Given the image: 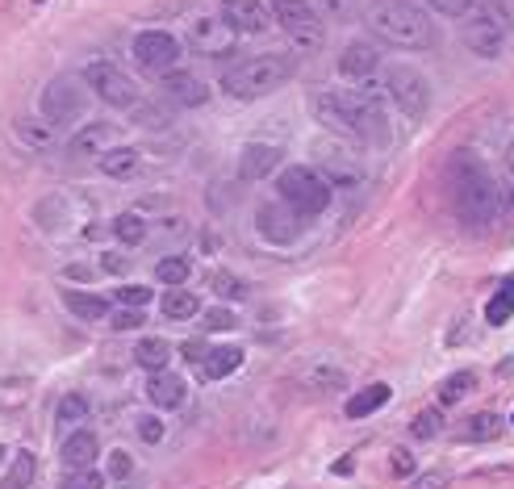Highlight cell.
<instances>
[{"label":"cell","mask_w":514,"mask_h":489,"mask_svg":"<svg viewBox=\"0 0 514 489\" xmlns=\"http://www.w3.org/2000/svg\"><path fill=\"white\" fill-rule=\"evenodd\" d=\"M439 427H443V414H439V410H427V414L414 418V435H418V439H435Z\"/></svg>","instance_id":"obj_38"},{"label":"cell","mask_w":514,"mask_h":489,"mask_svg":"<svg viewBox=\"0 0 514 489\" xmlns=\"http://www.w3.org/2000/svg\"><path fill=\"white\" fill-rule=\"evenodd\" d=\"M230 326H235V314L230 310H209L205 314V331H230Z\"/></svg>","instance_id":"obj_41"},{"label":"cell","mask_w":514,"mask_h":489,"mask_svg":"<svg viewBox=\"0 0 514 489\" xmlns=\"http://www.w3.org/2000/svg\"><path fill=\"white\" fill-rule=\"evenodd\" d=\"M63 301H67V310H72L76 318H84V322H97V318L109 314V301L97 297V293H84V289H67Z\"/></svg>","instance_id":"obj_23"},{"label":"cell","mask_w":514,"mask_h":489,"mask_svg":"<svg viewBox=\"0 0 514 489\" xmlns=\"http://www.w3.org/2000/svg\"><path fill=\"white\" fill-rule=\"evenodd\" d=\"M88 418V398L84 393H67V398L55 406V423L59 427H80Z\"/></svg>","instance_id":"obj_28"},{"label":"cell","mask_w":514,"mask_h":489,"mask_svg":"<svg viewBox=\"0 0 514 489\" xmlns=\"http://www.w3.org/2000/svg\"><path fill=\"white\" fill-rule=\"evenodd\" d=\"M134 326H143V314H138L134 306H122L118 314H113V331H134Z\"/></svg>","instance_id":"obj_40"},{"label":"cell","mask_w":514,"mask_h":489,"mask_svg":"<svg viewBox=\"0 0 514 489\" xmlns=\"http://www.w3.org/2000/svg\"><path fill=\"white\" fill-rule=\"evenodd\" d=\"M310 109L318 126L347 138V143H385V101L368 88L356 92H314Z\"/></svg>","instance_id":"obj_1"},{"label":"cell","mask_w":514,"mask_h":489,"mask_svg":"<svg viewBox=\"0 0 514 489\" xmlns=\"http://www.w3.org/2000/svg\"><path fill=\"white\" fill-rule=\"evenodd\" d=\"M222 17L235 26V34H264L272 26L264 0H222Z\"/></svg>","instance_id":"obj_14"},{"label":"cell","mask_w":514,"mask_h":489,"mask_svg":"<svg viewBox=\"0 0 514 489\" xmlns=\"http://www.w3.org/2000/svg\"><path fill=\"white\" fill-rule=\"evenodd\" d=\"M502 431V418L498 414H473L469 423L460 427V439H469V444H485V439H494Z\"/></svg>","instance_id":"obj_27"},{"label":"cell","mask_w":514,"mask_h":489,"mask_svg":"<svg viewBox=\"0 0 514 489\" xmlns=\"http://www.w3.org/2000/svg\"><path fill=\"white\" fill-rule=\"evenodd\" d=\"M381 92H385V101L406 109V118H423L427 105H431V84L423 80V72H414V67H406V63L385 67Z\"/></svg>","instance_id":"obj_7"},{"label":"cell","mask_w":514,"mask_h":489,"mask_svg":"<svg viewBox=\"0 0 514 489\" xmlns=\"http://www.w3.org/2000/svg\"><path fill=\"white\" fill-rule=\"evenodd\" d=\"M326 5V17H347L352 13V0H322Z\"/></svg>","instance_id":"obj_44"},{"label":"cell","mask_w":514,"mask_h":489,"mask_svg":"<svg viewBox=\"0 0 514 489\" xmlns=\"http://www.w3.org/2000/svg\"><path fill=\"white\" fill-rule=\"evenodd\" d=\"M514 314V276H506V281L498 285V293L489 297V306H485V322L489 326H506Z\"/></svg>","instance_id":"obj_24"},{"label":"cell","mask_w":514,"mask_h":489,"mask_svg":"<svg viewBox=\"0 0 514 489\" xmlns=\"http://www.w3.org/2000/svg\"><path fill=\"white\" fill-rule=\"evenodd\" d=\"M109 143H113V126L109 122H92V126H80L72 134L67 155H72V159H97L101 151H109Z\"/></svg>","instance_id":"obj_16"},{"label":"cell","mask_w":514,"mask_h":489,"mask_svg":"<svg viewBox=\"0 0 514 489\" xmlns=\"http://www.w3.org/2000/svg\"><path fill=\"white\" fill-rule=\"evenodd\" d=\"M34 5H42V0H34Z\"/></svg>","instance_id":"obj_50"},{"label":"cell","mask_w":514,"mask_h":489,"mask_svg":"<svg viewBox=\"0 0 514 489\" xmlns=\"http://www.w3.org/2000/svg\"><path fill=\"white\" fill-rule=\"evenodd\" d=\"M97 435H92V431H72V435H67L63 439V448H59V456H63V464H67V469H88V464L92 460H97Z\"/></svg>","instance_id":"obj_18"},{"label":"cell","mask_w":514,"mask_h":489,"mask_svg":"<svg viewBox=\"0 0 514 489\" xmlns=\"http://www.w3.org/2000/svg\"><path fill=\"white\" fill-rule=\"evenodd\" d=\"M84 84L92 88V97H101L113 109H134L138 105V84L122 72V67H113L105 59L84 67Z\"/></svg>","instance_id":"obj_9"},{"label":"cell","mask_w":514,"mask_h":489,"mask_svg":"<svg viewBox=\"0 0 514 489\" xmlns=\"http://www.w3.org/2000/svg\"><path fill=\"white\" fill-rule=\"evenodd\" d=\"M339 72H343L347 80H372V76L381 72V51H377L372 42H364V38L347 42L343 55H339Z\"/></svg>","instance_id":"obj_15"},{"label":"cell","mask_w":514,"mask_h":489,"mask_svg":"<svg viewBox=\"0 0 514 489\" xmlns=\"http://www.w3.org/2000/svg\"><path fill=\"white\" fill-rule=\"evenodd\" d=\"M255 226H260V235H268L272 243H293L301 235V218L297 209L276 201V205H260V214H255Z\"/></svg>","instance_id":"obj_13"},{"label":"cell","mask_w":514,"mask_h":489,"mask_svg":"<svg viewBox=\"0 0 514 489\" xmlns=\"http://www.w3.org/2000/svg\"><path fill=\"white\" fill-rule=\"evenodd\" d=\"M272 21L293 38V46H306V51L322 46L326 26H322V13L310 5V0H272Z\"/></svg>","instance_id":"obj_8"},{"label":"cell","mask_w":514,"mask_h":489,"mask_svg":"<svg viewBox=\"0 0 514 489\" xmlns=\"http://www.w3.org/2000/svg\"><path fill=\"white\" fill-rule=\"evenodd\" d=\"M113 301H118V306H134V310H143L147 301H151V289H147V285H122L118 293H113Z\"/></svg>","instance_id":"obj_36"},{"label":"cell","mask_w":514,"mask_h":489,"mask_svg":"<svg viewBox=\"0 0 514 489\" xmlns=\"http://www.w3.org/2000/svg\"><path fill=\"white\" fill-rule=\"evenodd\" d=\"M163 314L168 318H193V314H201V297L197 293H168L163 297Z\"/></svg>","instance_id":"obj_32"},{"label":"cell","mask_w":514,"mask_h":489,"mask_svg":"<svg viewBox=\"0 0 514 489\" xmlns=\"http://www.w3.org/2000/svg\"><path fill=\"white\" fill-rule=\"evenodd\" d=\"M276 159H280V151L276 147H243V163H239V172H243V180H260V176H268L272 168H276Z\"/></svg>","instance_id":"obj_21"},{"label":"cell","mask_w":514,"mask_h":489,"mask_svg":"<svg viewBox=\"0 0 514 489\" xmlns=\"http://www.w3.org/2000/svg\"><path fill=\"white\" fill-rule=\"evenodd\" d=\"M17 138L26 147H51L55 143V126H46V122H17Z\"/></svg>","instance_id":"obj_33"},{"label":"cell","mask_w":514,"mask_h":489,"mask_svg":"<svg viewBox=\"0 0 514 489\" xmlns=\"http://www.w3.org/2000/svg\"><path fill=\"white\" fill-rule=\"evenodd\" d=\"M364 26L372 38L402 46V51H431L439 42L435 21L427 17V9H418L414 0H368Z\"/></svg>","instance_id":"obj_2"},{"label":"cell","mask_w":514,"mask_h":489,"mask_svg":"<svg viewBox=\"0 0 514 489\" xmlns=\"http://www.w3.org/2000/svg\"><path fill=\"white\" fill-rule=\"evenodd\" d=\"M243 364V347H209L205 352V360H201V368H205V377L209 381H222V377H230V372H235Z\"/></svg>","instance_id":"obj_20"},{"label":"cell","mask_w":514,"mask_h":489,"mask_svg":"<svg viewBox=\"0 0 514 489\" xmlns=\"http://www.w3.org/2000/svg\"><path fill=\"white\" fill-rule=\"evenodd\" d=\"M452 205H456V218L469 222V226H489L498 218V205H502V189L494 184V176L485 172V163L473 151H460L452 159Z\"/></svg>","instance_id":"obj_3"},{"label":"cell","mask_w":514,"mask_h":489,"mask_svg":"<svg viewBox=\"0 0 514 489\" xmlns=\"http://www.w3.org/2000/svg\"><path fill=\"white\" fill-rule=\"evenodd\" d=\"M205 352H209L205 339H189V343H184V356H189V360H205Z\"/></svg>","instance_id":"obj_46"},{"label":"cell","mask_w":514,"mask_h":489,"mask_svg":"<svg viewBox=\"0 0 514 489\" xmlns=\"http://www.w3.org/2000/svg\"><path fill=\"white\" fill-rule=\"evenodd\" d=\"M477 389V377L473 372H456V377H448L439 385V402L443 406H452V402H460V398H469V393Z\"/></svg>","instance_id":"obj_29"},{"label":"cell","mask_w":514,"mask_h":489,"mask_svg":"<svg viewBox=\"0 0 514 489\" xmlns=\"http://www.w3.org/2000/svg\"><path fill=\"white\" fill-rule=\"evenodd\" d=\"M214 289H218L222 297H230V301H243V297H247V285L239 281V276H230V272H218V276H214Z\"/></svg>","instance_id":"obj_37"},{"label":"cell","mask_w":514,"mask_h":489,"mask_svg":"<svg viewBox=\"0 0 514 489\" xmlns=\"http://www.w3.org/2000/svg\"><path fill=\"white\" fill-rule=\"evenodd\" d=\"M276 193L285 205H293L297 214H322L326 205H331V193H335V184L326 180L318 168H306V163H293V168H285L276 176Z\"/></svg>","instance_id":"obj_5"},{"label":"cell","mask_w":514,"mask_h":489,"mask_svg":"<svg viewBox=\"0 0 514 489\" xmlns=\"http://www.w3.org/2000/svg\"><path fill=\"white\" fill-rule=\"evenodd\" d=\"M34 473H38L34 452H17V456H13V469H9V477H5V489H26V485L34 481Z\"/></svg>","instance_id":"obj_30"},{"label":"cell","mask_w":514,"mask_h":489,"mask_svg":"<svg viewBox=\"0 0 514 489\" xmlns=\"http://www.w3.org/2000/svg\"><path fill=\"white\" fill-rule=\"evenodd\" d=\"M105 268H109V272H126L130 260H122V255H113V251H109V255H105Z\"/></svg>","instance_id":"obj_48"},{"label":"cell","mask_w":514,"mask_h":489,"mask_svg":"<svg viewBox=\"0 0 514 489\" xmlns=\"http://www.w3.org/2000/svg\"><path fill=\"white\" fill-rule=\"evenodd\" d=\"M189 272H193V264L184 260V255H168V260L155 264V276L163 285H184V281H189Z\"/></svg>","instance_id":"obj_31"},{"label":"cell","mask_w":514,"mask_h":489,"mask_svg":"<svg viewBox=\"0 0 514 489\" xmlns=\"http://www.w3.org/2000/svg\"><path fill=\"white\" fill-rule=\"evenodd\" d=\"M84 105H88V92L80 88L76 76H59V80L46 84V92H42V118L51 122V126L76 122L80 113H84Z\"/></svg>","instance_id":"obj_10"},{"label":"cell","mask_w":514,"mask_h":489,"mask_svg":"<svg viewBox=\"0 0 514 489\" xmlns=\"http://www.w3.org/2000/svg\"><path fill=\"white\" fill-rule=\"evenodd\" d=\"M138 435H143L147 439V444H159V439H163V423H159V418H138Z\"/></svg>","instance_id":"obj_42"},{"label":"cell","mask_w":514,"mask_h":489,"mask_svg":"<svg viewBox=\"0 0 514 489\" xmlns=\"http://www.w3.org/2000/svg\"><path fill=\"white\" fill-rule=\"evenodd\" d=\"M389 460H393V473H410V469H414V460H410V452H402V448H397V452H393Z\"/></svg>","instance_id":"obj_45"},{"label":"cell","mask_w":514,"mask_h":489,"mask_svg":"<svg viewBox=\"0 0 514 489\" xmlns=\"http://www.w3.org/2000/svg\"><path fill=\"white\" fill-rule=\"evenodd\" d=\"M494 5H498V0H494Z\"/></svg>","instance_id":"obj_51"},{"label":"cell","mask_w":514,"mask_h":489,"mask_svg":"<svg viewBox=\"0 0 514 489\" xmlns=\"http://www.w3.org/2000/svg\"><path fill=\"white\" fill-rule=\"evenodd\" d=\"M189 46L197 55H209V59H218V55H230L235 51V26L218 13H201L193 17V26H189Z\"/></svg>","instance_id":"obj_12"},{"label":"cell","mask_w":514,"mask_h":489,"mask_svg":"<svg viewBox=\"0 0 514 489\" xmlns=\"http://www.w3.org/2000/svg\"><path fill=\"white\" fill-rule=\"evenodd\" d=\"M460 38L473 55L481 59H498L506 51V38H510V21L498 5H473L469 13L460 17Z\"/></svg>","instance_id":"obj_6"},{"label":"cell","mask_w":514,"mask_h":489,"mask_svg":"<svg viewBox=\"0 0 514 489\" xmlns=\"http://www.w3.org/2000/svg\"><path fill=\"white\" fill-rule=\"evenodd\" d=\"M506 168H510V176H514V143L506 147Z\"/></svg>","instance_id":"obj_49"},{"label":"cell","mask_w":514,"mask_h":489,"mask_svg":"<svg viewBox=\"0 0 514 489\" xmlns=\"http://www.w3.org/2000/svg\"><path fill=\"white\" fill-rule=\"evenodd\" d=\"M389 402V385H368V389H360L356 393V398L352 402H347V414H352V418H364V414H372V410H381Z\"/></svg>","instance_id":"obj_26"},{"label":"cell","mask_w":514,"mask_h":489,"mask_svg":"<svg viewBox=\"0 0 514 489\" xmlns=\"http://www.w3.org/2000/svg\"><path fill=\"white\" fill-rule=\"evenodd\" d=\"M427 5H431L435 13H443V17H464V13L477 5V0H427Z\"/></svg>","instance_id":"obj_39"},{"label":"cell","mask_w":514,"mask_h":489,"mask_svg":"<svg viewBox=\"0 0 514 489\" xmlns=\"http://www.w3.org/2000/svg\"><path fill=\"white\" fill-rule=\"evenodd\" d=\"M134 63L151 76H168L180 63V42L168 30H143L134 38Z\"/></svg>","instance_id":"obj_11"},{"label":"cell","mask_w":514,"mask_h":489,"mask_svg":"<svg viewBox=\"0 0 514 489\" xmlns=\"http://www.w3.org/2000/svg\"><path fill=\"white\" fill-rule=\"evenodd\" d=\"M168 92L176 105H205L209 101V88L197 76H184V72H168Z\"/></svg>","instance_id":"obj_22"},{"label":"cell","mask_w":514,"mask_h":489,"mask_svg":"<svg viewBox=\"0 0 514 489\" xmlns=\"http://www.w3.org/2000/svg\"><path fill=\"white\" fill-rule=\"evenodd\" d=\"M97 159H101V172L109 180H130V176H138V168H143V155H138L134 147H109Z\"/></svg>","instance_id":"obj_19"},{"label":"cell","mask_w":514,"mask_h":489,"mask_svg":"<svg viewBox=\"0 0 514 489\" xmlns=\"http://www.w3.org/2000/svg\"><path fill=\"white\" fill-rule=\"evenodd\" d=\"M109 473H113V477H130V473H134V460H130L126 452H113V456H109Z\"/></svg>","instance_id":"obj_43"},{"label":"cell","mask_w":514,"mask_h":489,"mask_svg":"<svg viewBox=\"0 0 514 489\" xmlns=\"http://www.w3.org/2000/svg\"><path fill=\"white\" fill-rule=\"evenodd\" d=\"M101 485H105V477L88 464V469H72V477H67L59 489H101Z\"/></svg>","instance_id":"obj_35"},{"label":"cell","mask_w":514,"mask_h":489,"mask_svg":"<svg viewBox=\"0 0 514 489\" xmlns=\"http://www.w3.org/2000/svg\"><path fill=\"white\" fill-rule=\"evenodd\" d=\"M414 489H448V477H443V473H431V477L418 481Z\"/></svg>","instance_id":"obj_47"},{"label":"cell","mask_w":514,"mask_h":489,"mask_svg":"<svg viewBox=\"0 0 514 489\" xmlns=\"http://www.w3.org/2000/svg\"><path fill=\"white\" fill-rule=\"evenodd\" d=\"M113 235H118L126 247H134V243L147 239V226H143V218H138V214H122L118 222H113Z\"/></svg>","instance_id":"obj_34"},{"label":"cell","mask_w":514,"mask_h":489,"mask_svg":"<svg viewBox=\"0 0 514 489\" xmlns=\"http://www.w3.org/2000/svg\"><path fill=\"white\" fill-rule=\"evenodd\" d=\"M293 59L289 55H251L239 59L235 67L222 72V92H230L235 101H260L268 92H276L285 80H293Z\"/></svg>","instance_id":"obj_4"},{"label":"cell","mask_w":514,"mask_h":489,"mask_svg":"<svg viewBox=\"0 0 514 489\" xmlns=\"http://www.w3.org/2000/svg\"><path fill=\"white\" fill-rule=\"evenodd\" d=\"M147 402H151V406H159V410H176V406L184 402V381H180V377H172L168 368L151 372V381H147Z\"/></svg>","instance_id":"obj_17"},{"label":"cell","mask_w":514,"mask_h":489,"mask_svg":"<svg viewBox=\"0 0 514 489\" xmlns=\"http://www.w3.org/2000/svg\"><path fill=\"white\" fill-rule=\"evenodd\" d=\"M134 360L143 364L147 372H159V368H168V360H172V347H168V339H143L134 347Z\"/></svg>","instance_id":"obj_25"}]
</instances>
